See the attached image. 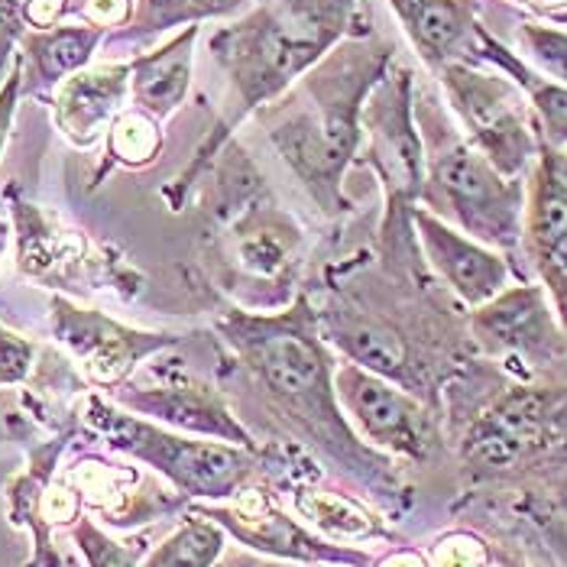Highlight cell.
<instances>
[{
  "label": "cell",
  "instance_id": "obj_13",
  "mask_svg": "<svg viewBox=\"0 0 567 567\" xmlns=\"http://www.w3.org/2000/svg\"><path fill=\"white\" fill-rule=\"evenodd\" d=\"M471 334L481 350L506 367L516 363L525 377L567 357V334L535 282L506 286L499 296L471 311Z\"/></svg>",
  "mask_w": 567,
  "mask_h": 567
},
{
  "label": "cell",
  "instance_id": "obj_11",
  "mask_svg": "<svg viewBox=\"0 0 567 567\" xmlns=\"http://www.w3.org/2000/svg\"><path fill=\"white\" fill-rule=\"evenodd\" d=\"M334 395L344 419H350V429L386 457L395 454L412 464H425L437 451L435 415L415 393L357 363H341L334 370Z\"/></svg>",
  "mask_w": 567,
  "mask_h": 567
},
{
  "label": "cell",
  "instance_id": "obj_15",
  "mask_svg": "<svg viewBox=\"0 0 567 567\" xmlns=\"http://www.w3.org/2000/svg\"><path fill=\"white\" fill-rule=\"evenodd\" d=\"M198 513H205L208 519L234 535L240 545L272 555V558H286V561H299V565H344V567H367L370 558L357 548H344L331 538H321L318 532H311L306 523L292 519L286 509H279L269 493L244 486L234 499L224 503H202Z\"/></svg>",
  "mask_w": 567,
  "mask_h": 567
},
{
  "label": "cell",
  "instance_id": "obj_37",
  "mask_svg": "<svg viewBox=\"0 0 567 567\" xmlns=\"http://www.w3.org/2000/svg\"><path fill=\"white\" fill-rule=\"evenodd\" d=\"M535 7H542V10H561L567 7V0H532Z\"/></svg>",
  "mask_w": 567,
  "mask_h": 567
},
{
  "label": "cell",
  "instance_id": "obj_16",
  "mask_svg": "<svg viewBox=\"0 0 567 567\" xmlns=\"http://www.w3.org/2000/svg\"><path fill=\"white\" fill-rule=\"evenodd\" d=\"M412 227L437 279L467 308L483 306L513 286V266L499 250L461 234L429 208H412Z\"/></svg>",
  "mask_w": 567,
  "mask_h": 567
},
{
  "label": "cell",
  "instance_id": "obj_34",
  "mask_svg": "<svg viewBox=\"0 0 567 567\" xmlns=\"http://www.w3.org/2000/svg\"><path fill=\"white\" fill-rule=\"evenodd\" d=\"M23 82H20V62H17V55H13V65H10V72H7V79H3V85H0V156H3V150H7V140H10V131H13V114H17V104H20V97H23Z\"/></svg>",
  "mask_w": 567,
  "mask_h": 567
},
{
  "label": "cell",
  "instance_id": "obj_32",
  "mask_svg": "<svg viewBox=\"0 0 567 567\" xmlns=\"http://www.w3.org/2000/svg\"><path fill=\"white\" fill-rule=\"evenodd\" d=\"M20 3L23 0H0V85L13 65V45L23 37V23H20Z\"/></svg>",
  "mask_w": 567,
  "mask_h": 567
},
{
  "label": "cell",
  "instance_id": "obj_31",
  "mask_svg": "<svg viewBox=\"0 0 567 567\" xmlns=\"http://www.w3.org/2000/svg\"><path fill=\"white\" fill-rule=\"evenodd\" d=\"M133 3L136 0H69V17L107 33V30H117V27L131 23Z\"/></svg>",
  "mask_w": 567,
  "mask_h": 567
},
{
  "label": "cell",
  "instance_id": "obj_14",
  "mask_svg": "<svg viewBox=\"0 0 567 567\" xmlns=\"http://www.w3.org/2000/svg\"><path fill=\"white\" fill-rule=\"evenodd\" d=\"M49 308H52L49 311L52 338L72 353L87 383L101 390H114L127 383L143 360L178 344L175 334L136 331L97 308L75 306L65 296H55Z\"/></svg>",
  "mask_w": 567,
  "mask_h": 567
},
{
  "label": "cell",
  "instance_id": "obj_20",
  "mask_svg": "<svg viewBox=\"0 0 567 567\" xmlns=\"http://www.w3.org/2000/svg\"><path fill=\"white\" fill-rule=\"evenodd\" d=\"M419 59L441 72L461 59L477 30V0H386Z\"/></svg>",
  "mask_w": 567,
  "mask_h": 567
},
{
  "label": "cell",
  "instance_id": "obj_26",
  "mask_svg": "<svg viewBox=\"0 0 567 567\" xmlns=\"http://www.w3.org/2000/svg\"><path fill=\"white\" fill-rule=\"evenodd\" d=\"M519 43L528 52L538 75H548V82L567 85V33L545 23H523Z\"/></svg>",
  "mask_w": 567,
  "mask_h": 567
},
{
  "label": "cell",
  "instance_id": "obj_22",
  "mask_svg": "<svg viewBox=\"0 0 567 567\" xmlns=\"http://www.w3.org/2000/svg\"><path fill=\"white\" fill-rule=\"evenodd\" d=\"M292 509L299 513V523H306L311 532H318L321 538H331L338 545L390 535L373 509H367L363 503L350 499L344 493L324 489V486L299 483L292 489Z\"/></svg>",
  "mask_w": 567,
  "mask_h": 567
},
{
  "label": "cell",
  "instance_id": "obj_9",
  "mask_svg": "<svg viewBox=\"0 0 567 567\" xmlns=\"http://www.w3.org/2000/svg\"><path fill=\"white\" fill-rule=\"evenodd\" d=\"M360 127L367 136L360 156L386 192L383 237L405 234L425 188V140L415 121V79L405 65L393 62L383 82L370 91Z\"/></svg>",
  "mask_w": 567,
  "mask_h": 567
},
{
  "label": "cell",
  "instance_id": "obj_35",
  "mask_svg": "<svg viewBox=\"0 0 567 567\" xmlns=\"http://www.w3.org/2000/svg\"><path fill=\"white\" fill-rule=\"evenodd\" d=\"M377 567H429V558L422 551H412V548H399L393 555H386Z\"/></svg>",
  "mask_w": 567,
  "mask_h": 567
},
{
  "label": "cell",
  "instance_id": "obj_25",
  "mask_svg": "<svg viewBox=\"0 0 567 567\" xmlns=\"http://www.w3.org/2000/svg\"><path fill=\"white\" fill-rule=\"evenodd\" d=\"M163 153V131H159V121H153L150 114L143 111H124L111 131H107V150H104V163L94 175L91 185H101L104 175L117 166L124 169H143L150 163H156V156Z\"/></svg>",
  "mask_w": 567,
  "mask_h": 567
},
{
  "label": "cell",
  "instance_id": "obj_8",
  "mask_svg": "<svg viewBox=\"0 0 567 567\" xmlns=\"http://www.w3.org/2000/svg\"><path fill=\"white\" fill-rule=\"evenodd\" d=\"M437 79L467 143L499 175L523 178L542 146L523 87L503 72H486L464 59L447 62Z\"/></svg>",
  "mask_w": 567,
  "mask_h": 567
},
{
  "label": "cell",
  "instance_id": "obj_2",
  "mask_svg": "<svg viewBox=\"0 0 567 567\" xmlns=\"http://www.w3.org/2000/svg\"><path fill=\"white\" fill-rule=\"evenodd\" d=\"M218 331L286 422L360 483L386 499L399 496L393 461L363 444L338 405L331 353L308 296H296L282 311L230 308L218 318Z\"/></svg>",
  "mask_w": 567,
  "mask_h": 567
},
{
  "label": "cell",
  "instance_id": "obj_5",
  "mask_svg": "<svg viewBox=\"0 0 567 567\" xmlns=\"http://www.w3.org/2000/svg\"><path fill=\"white\" fill-rule=\"evenodd\" d=\"M429 212L499 254L523 247L525 182L499 175L481 153L451 127L422 133Z\"/></svg>",
  "mask_w": 567,
  "mask_h": 567
},
{
  "label": "cell",
  "instance_id": "obj_1",
  "mask_svg": "<svg viewBox=\"0 0 567 567\" xmlns=\"http://www.w3.org/2000/svg\"><path fill=\"white\" fill-rule=\"evenodd\" d=\"M367 20L363 0H260L208 40V52L227 79L224 111L188 166L163 188L173 212H185L195 185L208 173L240 124L276 104L334 45Z\"/></svg>",
  "mask_w": 567,
  "mask_h": 567
},
{
  "label": "cell",
  "instance_id": "obj_33",
  "mask_svg": "<svg viewBox=\"0 0 567 567\" xmlns=\"http://www.w3.org/2000/svg\"><path fill=\"white\" fill-rule=\"evenodd\" d=\"M69 20V0H23L20 3V23L27 30H49Z\"/></svg>",
  "mask_w": 567,
  "mask_h": 567
},
{
  "label": "cell",
  "instance_id": "obj_23",
  "mask_svg": "<svg viewBox=\"0 0 567 567\" xmlns=\"http://www.w3.org/2000/svg\"><path fill=\"white\" fill-rule=\"evenodd\" d=\"M250 0H136L133 3L131 30L117 33V43H150L153 37H163L175 27H202L205 20L237 17L247 10Z\"/></svg>",
  "mask_w": 567,
  "mask_h": 567
},
{
  "label": "cell",
  "instance_id": "obj_36",
  "mask_svg": "<svg viewBox=\"0 0 567 567\" xmlns=\"http://www.w3.org/2000/svg\"><path fill=\"white\" fill-rule=\"evenodd\" d=\"M486 567H528L523 558H516V555H509V551H503V548H496L493 545V551H489V565Z\"/></svg>",
  "mask_w": 567,
  "mask_h": 567
},
{
  "label": "cell",
  "instance_id": "obj_10",
  "mask_svg": "<svg viewBox=\"0 0 567 567\" xmlns=\"http://www.w3.org/2000/svg\"><path fill=\"white\" fill-rule=\"evenodd\" d=\"M7 198L17 230V266L27 279L65 292H82V282H91V289H114L124 299L143 289L140 272H133L111 250H97L82 230L65 227L40 205L20 198V192L13 188L7 192Z\"/></svg>",
  "mask_w": 567,
  "mask_h": 567
},
{
  "label": "cell",
  "instance_id": "obj_21",
  "mask_svg": "<svg viewBox=\"0 0 567 567\" xmlns=\"http://www.w3.org/2000/svg\"><path fill=\"white\" fill-rule=\"evenodd\" d=\"M474 49L477 55L493 62L503 75H509L516 85L523 87L528 104H532V114H535V127H538V136L545 146H558V150H567V85H558V82H548L542 79L535 69H528L519 55H513L503 43H496L481 23L474 30Z\"/></svg>",
  "mask_w": 567,
  "mask_h": 567
},
{
  "label": "cell",
  "instance_id": "obj_6",
  "mask_svg": "<svg viewBox=\"0 0 567 567\" xmlns=\"http://www.w3.org/2000/svg\"><path fill=\"white\" fill-rule=\"evenodd\" d=\"M82 419L94 435L104 437L114 451L131 454L133 461L153 467L182 496L215 503L234 499L257 474V457L250 454V447L182 435L150 419H136L101 395H87Z\"/></svg>",
  "mask_w": 567,
  "mask_h": 567
},
{
  "label": "cell",
  "instance_id": "obj_29",
  "mask_svg": "<svg viewBox=\"0 0 567 567\" xmlns=\"http://www.w3.org/2000/svg\"><path fill=\"white\" fill-rule=\"evenodd\" d=\"M493 545L474 532H447L429 551V567H486Z\"/></svg>",
  "mask_w": 567,
  "mask_h": 567
},
{
  "label": "cell",
  "instance_id": "obj_12",
  "mask_svg": "<svg viewBox=\"0 0 567 567\" xmlns=\"http://www.w3.org/2000/svg\"><path fill=\"white\" fill-rule=\"evenodd\" d=\"M182 360L173 363H153L146 370V383H121L114 386V402L121 409H131L136 415H146L150 422L173 429L182 435L208 437L220 444H237V447H254V435L240 419L230 412L224 395L192 377Z\"/></svg>",
  "mask_w": 567,
  "mask_h": 567
},
{
  "label": "cell",
  "instance_id": "obj_17",
  "mask_svg": "<svg viewBox=\"0 0 567 567\" xmlns=\"http://www.w3.org/2000/svg\"><path fill=\"white\" fill-rule=\"evenodd\" d=\"M127 97H131V65L97 62L69 75L55 87L49 97V107H52L59 133L72 146L87 150L101 136H107L111 124L127 111L124 107Z\"/></svg>",
  "mask_w": 567,
  "mask_h": 567
},
{
  "label": "cell",
  "instance_id": "obj_19",
  "mask_svg": "<svg viewBox=\"0 0 567 567\" xmlns=\"http://www.w3.org/2000/svg\"><path fill=\"white\" fill-rule=\"evenodd\" d=\"M195 43H198V27H185L163 45L133 55L127 65H131V101L136 111L163 124L185 104L192 91Z\"/></svg>",
  "mask_w": 567,
  "mask_h": 567
},
{
  "label": "cell",
  "instance_id": "obj_3",
  "mask_svg": "<svg viewBox=\"0 0 567 567\" xmlns=\"http://www.w3.org/2000/svg\"><path fill=\"white\" fill-rule=\"evenodd\" d=\"M393 62L390 43L348 37L308 69L289 101L279 97L257 114L282 163L328 218L353 208L344 178L363 143L360 114Z\"/></svg>",
  "mask_w": 567,
  "mask_h": 567
},
{
  "label": "cell",
  "instance_id": "obj_24",
  "mask_svg": "<svg viewBox=\"0 0 567 567\" xmlns=\"http://www.w3.org/2000/svg\"><path fill=\"white\" fill-rule=\"evenodd\" d=\"M220 555L224 528L205 513H188L136 567H215Z\"/></svg>",
  "mask_w": 567,
  "mask_h": 567
},
{
  "label": "cell",
  "instance_id": "obj_38",
  "mask_svg": "<svg viewBox=\"0 0 567 567\" xmlns=\"http://www.w3.org/2000/svg\"><path fill=\"white\" fill-rule=\"evenodd\" d=\"M7 240H10V227H7V220H0V260H3V250H7Z\"/></svg>",
  "mask_w": 567,
  "mask_h": 567
},
{
  "label": "cell",
  "instance_id": "obj_4",
  "mask_svg": "<svg viewBox=\"0 0 567 567\" xmlns=\"http://www.w3.org/2000/svg\"><path fill=\"white\" fill-rule=\"evenodd\" d=\"M224 182L218 185L215 250L230 286L266 292V306H289L299 266L306 260V234L279 202L269 195L254 163L230 143L224 146Z\"/></svg>",
  "mask_w": 567,
  "mask_h": 567
},
{
  "label": "cell",
  "instance_id": "obj_30",
  "mask_svg": "<svg viewBox=\"0 0 567 567\" xmlns=\"http://www.w3.org/2000/svg\"><path fill=\"white\" fill-rule=\"evenodd\" d=\"M37 360V344L0 324V386H20Z\"/></svg>",
  "mask_w": 567,
  "mask_h": 567
},
{
  "label": "cell",
  "instance_id": "obj_7",
  "mask_svg": "<svg viewBox=\"0 0 567 567\" xmlns=\"http://www.w3.org/2000/svg\"><path fill=\"white\" fill-rule=\"evenodd\" d=\"M567 444V386L516 383L493 395L464 432V464L477 477H506Z\"/></svg>",
  "mask_w": 567,
  "mask_h": 567
},
{
  "label": "cell",
  "instance_id": "obj_18",
  "mask_svg": "<svg viewBox=\"0 0 567 567\" xmlns=\"http://www.w3.org/2000/svg\"><path fill=\"white\" fill-rule=\"evenodd\" d=\"M104 30H94L85 23H59L49 30H27L20 37V82L23 94L45 101L69 75L91 65L94 52L104 43Z\"/></svg>",
  "mask_w": 567,
  "mask_h": 567
},
{
  "label": "cell",
  "instance_id": "obj_27",
  "mask_svg": "<svg viewBox=\"0 0 567 567\" xmlns=\"http://www.w3.org/2000/svg\"><path fill=\"white\" fill-rule=\"evenodd\" d=\"M72 538L79 545V551L85 555L91 567H136L140 558L146 555V545L127 548L121 542H114L111 535H104L91 519H75L72 523Z\"/></svg>",
  "mask_w": 567,
  "mask_h": 567
},
{
  "label": "cell",
  "instance_id": "obj_28",
  "mask_svg": "<svg viewBox=\"0 0 567 567\" xmlns=\"http://www.w3.org/2000/svg\"><path fill=\"white\" fill-rule=\"evenodd\" d=\"M519 513H523L525 523L535 528V535L542 538V545H545V551L555 558V565L567 567V513L565 509H558V506H551V503H542V499L528 496L523 506H519Z\"/></svg>",
  "mask_w": 567,
  "mask_h": 567
}]
</instances>
